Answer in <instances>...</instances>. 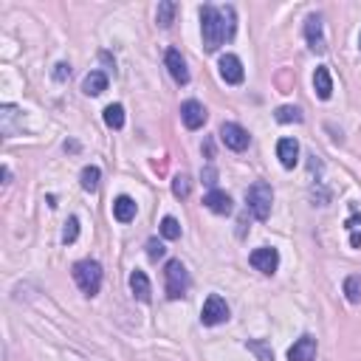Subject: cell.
I'll use <instances>...</instances> for the list:
<instances>
[{
  "instance_id": "obj_18",
  "label": "cell",
  "mask_w": 361,
  "mask_h": 361,
  "mask_svg": "<svg viewBox=\"0 0 361 361\" xmlns=\"http://www.w3.org/2000/svg\"><path fill=\"white\" fill-rule=\"evenodd\" d=\"M82 90L88 96H99L102 90H108V74L105 71H90V74L82 79Z\"/></svg>"
},
{
  "instance_id": "obj_15",
  "label": "cell",
  "mask_w": 361,
  "mask_h": 361,
  "mask_svg": "<svg viewBox=\"0 0 361 361\" xmlns=\"http://www.w3.org/2000/svg\"><path fill=\"white\" fill-rule=\"evenodd\" d=\"M130 291L138 302H150L153 299V288H150V279L144 271H133L130 274Z\"/></svg>"
},
{
  "instance_id": "obj_2",
  "label": "cell",
  "mask_w": 361,
  "mask_h": 361,
  "mask_svg": "<svg viewBox=\"0 0 361 361\" xmlns=\"http://www.w3.org/2000/svg\"><path fill=\"white\" fill-rule=\"evenodd\" d=\"M271 203H274V192L266 181H257L246 192V209L254 214L257 221H269L271 218Z\"/></svg>"
},
{
  "instance_id": "obj_26",
  "label": "cell",
  "mask_w": 361,
  "mask_h": 361,
  "mask_svg": "<svg viewBox=\"0 0 361 361\" xmlns=\"http://www.w3.org/2000/svg\"><path fill=\"white\" fill-rule=\"evenodd\" d=\"M189 189H192L189 178L186 175H175V181H173V195L175 198H189Z\"/></svg>"
},
{
  "instance_id": "obj_30",
  "label": "cell",
  "mask_w": 361,
  "mask_h": 361,
  "mask_svg": "<svg viewBox=\"0 0 361 361\" xmlns=\"http://www.w3.org/2000/svg\"><path fill=\"white\" fill-rule=\"evenodd\" d=\"M68 77H71V65H68V62H57V65H54V79H57V82H65Z\"/></svg>"
},
{
  "instance_id": "obj_7",
  "label": "cell",
  "mask_w": 361,
  "mask_h": 361,
  "mask_svg": "<svg viewBox=\"0 0 361 361\" xmlns=\"http://www.w3.org/2000/svg\"><path fill=\"white\" fill-rule=\"evenodd\" d=\"M249 260H251V266H254L260 274H266V277L277 274V269H279V251H277V249H271V246L254 249Z\"/></svg>"
},
{
  "instance_id": "obj_16",
  "label": "cell",
  "mask_w": 361,
  "mask_h": 361,
  "mask_svg": "<svg viewBox=\"0 0 361 361\" xmlns=\"http://www.w3.org/2000/svg\"><path fill=\"white\" fill-rule=\"evenodd\" d=\"M113 218H116L119 223H130V221L136 218V201H133L130 195H119V198L113 201Z\"/></svg>"
},
{
  "instance_id": "obj_19",
  "label": "cell",
  "mask_w": 361,
  "mask_h": 361,
  "mask_svg": "<svg viewBox=\"0 0 361 361\" xmlns=\"http://www.w3.org/2000/svg\"><path fill=\"white\" fill-rule=\"evenodd\" d=\"M277 122L279 125H299L302 122V108H297V105H282V108H277Z\"/></svg>"
},
{
  "instance_id": "obj_13",
  "label": "cell",
  "mask_w": 361,
  "mask_h": 361,
  "mask_svg": "<svg viewBox=\"0 0 361 361\" xmlns=\"http://www.w3.org/2000/svg\"><path fill=\"white\" fill-rule=\"evenodd\" d=\"M166 71H170V77L178 85H189V71H186V62H184L178 48H170V51H166Z\"/></svg>"
},
{
  "instance_id": "obj_23",
  "label": "cell",
  "mask_w": 361,
  "mask_h": 361,
  "mask_svg": "<svg viewBox=\"0 0 361 361\" xmlns=\"http://www.w3.org/2000/svg\"><path fill=\"white\" fill-rule=\"evenodd\" d=\"M345 297H347V302H353V305L361 302V277H347V279H345Z\"/></svg>"
},
{
  "instance_id": "obj_24",
  "label": "cell",
  "mask_w": 361,
  "mask_h": 361,
  "mask_svg": "<svg viewBox=\"0 0 361 361\" xmlns=\"http://www.w3.org/2000/svg\"><path fill=\"white\" fill-rule=\"evenodd\" d=\"M161 234H164L166 240H178V237H181V223H178L175 218H170V214H166V218L161 221Z\"/></svg>"
},
{
  "instance_id": "obj_1",
  "label": "cell",
  "mask_w": 361,
  "mask_h": 361,
  "mask_svg": "<svg viewBox=\"0 0 361 361\" xmlns=\"http://www.w3.org/2000/svg\"><path fill=\"white\" fill-rule=\"evenodd\" d=\"M237 32V14L234 6H201V34H203V48L214 54L223 42L234 40Z\"/></svg>"
},
{
  "instance_id": "obj_6",
  "label": "cell",
  "mask_w": 361,
  "mask_h": 361,
  "mask_svg": "<svg viewBox=\"0 0 361 361\" xmlns=\"http://www.w3.org/2000/svg\"><path fill=\"white\" fill-rule=\"evenodd\" d=\"M221 141L226 144L229 150L243 153V150L249 147L251 136H249V130H246V127H240L237 122H223V125H221Z\"/></svg>"
},
{
  "instance_id": "obj_27",
  "label": "cell",
  "mask_w": 361,
  "mask_h": 361,
  "mask_svg": "<svg viewBox=\"0 0 361 361\" xmlns=\"http://www.w3.org/2000/svg\"><path fill=\"white\" fill-rule=\"evenodd\" d=\"M201 178H203V184L209 186V192L212 189H218V170L209 164V166H203V173H201Z\"/></svg>"
},
{
  "instance_id": "obj_5",
  "label": "cell",
  "mask_w": 361,
  "mask_h": 361,
  "mask_svg": "<svg viewBox=\"0 0 361 361\" xmlns=\"http://www.w3.org/2000/svg\"><path fill=\"white\" fill-rule=\"evenodd\" d=\"M229 319V305L221 294H209L206 302H203V310H201V322L206 327H214V325H223Z\"/></svg>"
},
{
  "instance_id": "obj_32",
  "label": "cell",
  "mask_w": 361,
  "mask_h": 361,
  "mask_svg": "<svg viewBox=\"0 0 361 361\" xmlns=\"http://www.w3.org/2000/svg\"><path fill=\"white\" fill-rule=\"evenodd\" d=\"M358 51H361V34H358Z\"/></svg>"
},
{
  "instance_id": "obj_29",
  "label": "cell",
  "mask_w": 361,
  "mask_h": 361,
  "mask_svg": "<svg viewBox=\"0 0 361 361\" xmlns=\"http://www.w3.org/2000/svg\"><path fill=\"white\" fill-rule=\"evenodd\" d=\"M249 347H251L254 353H260V358H262V361H274V353L269 350V345H262V342H251Z\"/></svg>"
},
{
  "instance_id": "obj_28",
  "label": "cell",
  "mask_w": 361,
  "mask_h": 361,
  "mask_svg": "<svg viewBox=\"0 0 361 361\" xmlns=\"http://www.w3.org/2000/svg\"><path fill=\"white\" fill-rule=\"evenodd\" d=\"M164 254H166L164 243H158L155 237H153V240H147V257H150V260H161Z\"/></svg>"
},
{
  "instance_id": "obj_11",
  "label": "cell",
  "mask_w": 361,
  "mask_h": 361,
  "mask_svg": "<svg viewBox=\"0 0 361 361\" xmlns=\"http://www.w3.org/2000/svg\"><path fill=\"white\" fill-rule=\"evenodd\" d=\"M316 358V339L314 336H299V339L288 350V361H314Z\"/></svg>"
},
{
  "instance_id": "obj_8",
  "label": "cell",
  "mask_w": 361,
  "mask_h": 361,
  "mask_svg": "<svg viewBox=\"0 0 361 361\" xmlns=\"http://www.w3.org/2000/svg\"><path fill=\"white\" fill-rule=\"evenodd\" d=\"M305 40H308V45H310V51H316V54H322L325 51V34H322V14H308V20H305Z\"/></svg>"
},
{
  "instance_id": "obj_10",
  "label": "cell",
  "mask_w": 361,
  "mask_h": 361,
  "mask_svg": "<svg viewBox=\"0 0 361 361\" xmlns=\"http://www.w3.org/2000/svg\"><path fill=\"white\" fill-rule=\"evenodd\" d=\"M181 119L189 130H201L206 125V108L198 102V99H189L181 105Z\"/></svg>"
},
{
  "instance_id": "obj_21",
  "label": "cell",
  "mask_w": 361,
  "mask_h": 361,
  "mask_svg": "<svg viewBox=\"0 0 361 361\" xmlns=\"http://www.w3.org/2000/svg\"><path fill=\"white\" fill-rule=\"evenodd\" d=\"M105 125L110 130H122L125 127V108L122 105H108L105 108Z\"/></svg>"
},
{
  "instance_id": "obj_31",
  "label": "cell",
  "mask_w": 361,
  "mask_h": 361,
  "mask_svg": "<svg viewBox=\"0 0 361 361\" xmlns=\"http://www.w3.org/2000/svg\"><path fill=\"white\" fill-rule=\"evenodd\" d=\"M3 184H12V170H9V166H3Z\"/></svg>"
},
{
  "instance_id": "obj_3",
  "label": "cell",
  "mask_w": 361,
  "mask_h": 361,
  "mask_svg": "<svg viewBox=\"0 0 361 361\" xmlns=\"http://www.w3.org/2000/svg\"><path fill=\"white\" fill-rule=\"evenodd\" d=\"M74 279L85 297H96L102 288V266L96 260H79L74 266Z\"/></svg>"
},
{
  "instance_id": "obj_4",
  "label": "cell",
  "mask_w": 361,
  "mask_h": 361,
  "mask_svg": "<svg viewBox=\"0 0 361 361\" xmlns=\"http://www.w3.org/2000/svg\"><path fill=\"white\" fill-rule=\"evenodd\" d=\"M189 282H192V279H189V271L184 269L181 260H170V262H166V269H164V288H166V297H170V299L186 297Z\"/></svg>"
},
{
  "instance_id": "obj_14",
  "label": "cell",
  "mask_w": 361,
  "mask_h": 361,
  "mask_svg": "<svg viewBox=\"0 0 361 361\" xmlns=\"http://www.w3.org/2000/svg\"><path fill=\"white\" fill-rule=\"evenodd\" d=\"M203 206L214 214H232V195H226L221 189H212V192H206Z\"/></svg>"
},
{
  "instance_id": "obj_20",
  "label": "cell",
  "mask_w": 361,
  "mask_h": 361,
  "mask_svg": "<svg viewBox=\"0 0 361 361\" xmlns=\"http://www.w3.org/2000/svg\"><path fill=\"white\" fill-rule=\"evenodd\" d=\"M175 12H178V6L173 3V0H164V3H158V12H155L158 26H161V29H170L173 20H175Z\"/></svg>"
},
{
  "instance_id": "obj_25",
  "label": "cell",
  "mask_w": 361,
  "mask_h": 361,
  "mask_svg": "<svg viewBox=\"0 0 361 361\" xmlns=\"http://www.w3.org/2000/svg\"><path fill=\"white\" fill-rule=\"evenodd\" d=\"M77 237H79V221L77 218H68V223L62 229V243L71 246V243H77Z\"/></svg>"
},
{
  "instance_id": "obj_12",
  "label": "cell",
  "mask_w": 361,
  "mask_h": 361,
  "mask_svg": "<svg viewBox=\"0 0 361 361\" xmlns=\"http://www.w3.org/2000/svg\"><path fill=\"white\" fill-rule=\"evenodd\" d=\"M277 158L285 170H294L297 161H299V144L297 138H279L277 141Z\"/></svg>"
},
{
  "instance_id": "obj_22",
  "label": "cell",
  "mask_w": 361,
  "mask_h": 361,
  "mask_svg": "<svg viewBox=\"0 0 361 361\" xmlns=\"http://www.w3.org/2000/svg\"><path fill=\"white\" fill-rule=\"evenodd\" d=\"M99 178H102L99 166H85L82 175H79V184H82L85 192H96V189H99Z\"/></svg>"
},
{
  "instance_id": "obj_17",
  "label": "cell",
  "mask_w": 361,
  "mask_h": 361,
  "mask_svg": "<svg viewBox=\"0 0 361 361\" xmlns=\"http://www.w3.org/2000/svg\"><path fill=\"white\" fill-rule=\"evenodd\" d=\"M314 90H316L319 99H325V102L333 96V79H330V71H327L325 65H319V68L314 71Z\"/></svg>"
},
{
  "instance_id": "obj_9",
  "label": "cell",
  "mask_w": 361,
  "mask_h": 361,
  "mask_svg": "<svg viewBox=\"0 0 361 361\" xmlns=\"http://www.w3.org/2000/svg\"><path fill=\"white\" fill-rule=\"evenodd\" d=\"M218 68H221V77H223L226 85H240V82L246 79L243 62H240V57H234V54H223Z\"/></svg>"
}]
</instances>
